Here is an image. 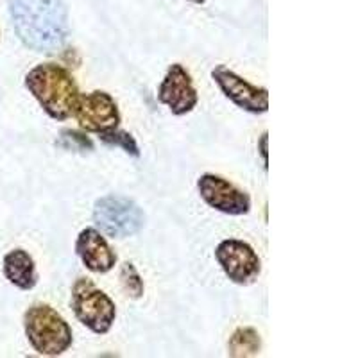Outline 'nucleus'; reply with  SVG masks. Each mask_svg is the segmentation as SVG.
I'll return each instance as SVG.
<instances>
[{
  "label": "nucleus",
  "mask_w": 358,
  "mask_h": 358,
  "mask_svg": "<svg viewBox=\"0 0 358 358\" xmlns=\"http://www.w3.org/2000/svg\"><path fill=\"white\" fill-rule=\"evenodd\" d=\"M24 330L29 344L38 355L59 357L73 342L72 328L50 305L29 306L24 313Z\"/></svg>",
  "instance_id": "obj_3"
},
{
  "label": "nucleus",
  "mask_w": 358,
  "mask_h": 358,
  "mask_svg": "<svg viewBox=\"0 0 358 358\" xmlns=\"http://www.w3.org/2000/svg\"><path fill=\"white\" fill-rule=\"evenodd\" d=\"M101 140L108 145H115V147H122L124 151L127 155L134 156V158H140V149L136 140L133 138V134L126 133V131H108V133H101Z\"/></svg>",
  "instance_id": "obj_15"
},
{
  "label": "nucleus",
  "mask_w": 358,
  "mask_h": 358,
  "mask_svg": "<svg viewBox=\"0 0 358 358\" xmlns=\"http://www.w3.org/2000/svg\"><path fill=\"white\" fill-rule=\"evenodd\" d=\"M25 88L40 102L50 118L63 122L70 118L79 99V88L72 73L56 63H41L25 76Z\"/></svg>",
  "instance_id": "obj_2"
},
{
  "label": "nucleus",
  "mask_w": 358,
  "mask_h": 358,
  "mask_svg": "<svg viewBox=\"0 0 358 358\" xmlns=\"http://www.w3.org/2000/svg\"><path fill=\"white\" fill-rule=\"evenodd\" d=\"M4 276L20 290H31L38 283L36 264L25 249H13L4 257Z\"/></svg>",
  "instance_id": "obj_12"
},
{
  "label": "nucleus",
  "mask_w": 358,
  "mask_h": 358,
  "mask_svg": "<svg viewBox=\"0 0 358 358\" xmlns=\"http://www.w3.org/2000/svg\"><path fill=\"white\" fill-rule=\"evenodd\" d=\"M18 40L40 54H54L70 34L69 9L63 0H8Z\"/></svg>",
  "instance_id": "obj_1"
},
{
  "label": "nucleus",
  "mask_w": 358,
  "mask_h": 358,
  "mask_svg": "<svg viewBox=\"0 0 358 358\" xmlns=\"http://www.w3.org/2000/svg\"><path fill=\"white\" fill-rule=\"evenodd\" d=\"M94 222L111 238H127L145 226V213L129 197L110 194L95 201Z\"/></svg>",
  "instance_id": "obj_5"
},
{
  "label": "nucleus",
  "mask_w": 358,
  "mask_h": 358,
  "mask_svg": "<svg viewBox=\"0 0 358 358\" xmlns=\"http://www.w3.org/2000/svg\"><path fill=\"white\" fill-rule=\"evenodd\" d=\"M188 2H194V4H204L206 0H188Z\"/></svg>",
  "instance_id": "obj_18"
},
{
  "label": "nucleus",
  "mask_w": 358,
  "mask_h": 358,
  "mask_svg": "<svg viewBox=\"0 0 358 358\" xmlns=\"http://www.w3.org/2000/svg\"><path fill=\"white\" fill-rule=\"evenodd\" d=\"M197 190L204 203L226 215H245L251 210V197L228 179L215 174H203L197 179Z\"/></svg>",
  "instance_id": "obj_9"
},
{
  "label": "nucleus",
  "mask_w": 358,
  "mask_h": 358,
  "mask_svg": "<svg viewBox=\"0 0 358 358\" xmlns=\"http://www.w3.org/2000/svg\"><path fill=\"white\" fill-rule=\"evenodd\" d=\"M213 81L219 85L220 92L224 97H228L229 101L238 106L241 110L248 111L252 115L267 113L268 110V92L267 88H258V86L251 85L241 78L238 73L229 70L228 66L219 65L212 70Z\"/></svg>",
  "instance_id": "obj_8"
},
{
  "label": "nucleus",
  "mask_w": 358,
  "mask_h": 358,
  "mask_svg": "<svg viewBox=\"0 0 358 358\" xmlns=\"http://www.w3.org/2000/svg\"><path fill=\"white\" fill-rule=\"evenodd\" d=\"M76 252L83 265L95 274H106L117 265V252L99 229L85 228L76 241Z\"/></svg>",
  "instance_id": "obj_11"
},
{
  "label": "nucleus",
  "mask_w": 358,
  "mask_h": 358,
  "mask_svg": "<svg viewBox=\"0 0 358 358\" xmlns=\"http://www.w3.org/2000/svg\"><path fill=\"white\" fill-rule=\"evenodd\" d=\"M262 350V338L255 328H238L229 337L228 353L229 357H255Z\"/></svg>",
  "instance_id": "obj_13"
},
{
  "label": "nucleus",
  "mask_w": 358,
  "mask_h": 358,
  "mask_svg": "<svg viewBox=\"0 0 358 358\" xmlns=\"http://www.w3.org/2000/svg\"><path fill=\"white\" fill-rule=\"evenodd\" d=\"M215 260L224 274L236 285H251L262 273V262L257 251L244 241L226 238L215 249Z\"/></svg>",
  "instance_id": "obj_6"
},
{
  "label": "nucleus",
  "mask_w": 358,
  "mask_h": 358,
  "mask_svg": "<svg viewBox=\"0 0 358 358\" xmlns=\"http://www.w3.org/2000/svg\"><path fill=\"white\" fill-rule=\"evenodd\" d=\"M63 140H69L70 142V145H66V149H70V147H76V149H81V151H85V149L92 151L94 149V143L90 142L86 136H83L81 133H78V131H63Z\"/></svg>",
  "instance_id": "obj_16"
},
{
  "label": "nucleus",
  "mask_w": 358,
  "mask_h": 358,
  "mask_svg": "<svg viewBox=\"0 0 358 358\" xmlns=\"http://www.w3.org/2000/svg\"><path fill=\"white\" fill-rule=\"evenodd\" d=\"M120 283H122L126 296L131 297V299H140L143 296L145 285H143L142 276H140L138 271L134 268L131 262H124L122 267H120Z\"/></svg>",
  "instance_id": "obj_14"
},
{
  "label": "nucleus",
  "mask_w": 358,
  "mask_h": 358,
  "mask_svg": "<svg viewBox=\"0 0 358 358\" xmlns=\"http://www.w3.org/2000/svg\"><path fill=\"white\" fill-rule=\"evenodd\" d=\"M267 136H268V134L264 133V134H262V138H260V152H262V158H264L265 169H267V163H268V159H267Z\"/></svg>",
  "instance_id": "obj_17"
},
{
  "label": "nucleus",
  "mask_w": 358,
  "mask_h": 358,
  "mask_svg": "<svg viewBox=\"0 0 358 358\" xmlns=\"http://www.w3.org/2000/svg\"><path fill=\"white\" fill-rule=\"evenodd\" d=\"M158 101L165 104L176 117H183L197 106L199 95L194 86V79L183 65L174 63L169 66L158 88Z\"/></svg>",
  "instance_id": "obj_10"
},
{
  "label": "nucleus",
  "mask_w": 358,
  "mask_h": 358,
  "mask_svg": "<svg viewBox=\"0 0 358 358\" xmlns=\"http://www.w3.org/2000/svg\"><path fill=\"white\" fill-rule=\"evenodd\" d=\"M73 115L81 129L88 133H108L120 126V111L117 102L106 92L95 90L92 94L79 95Z\"/></svg>",
  "instance_id": "obj_7"
},
{
  "label": "nucleus",
  "mask_w": 358,
  "mask_h": 358,
  "mask_svg": "<svg viewBox=\"0 0 358 358\" xmlns=\"http://www.w3.org/2000/svg\"><path fill=\"white\" fill-rule=\"evenodd\" d=\"M73 313L83 326L97 335H106L117 319V306L104 290L97 289L88 278H79L70 297Z\"/></svg>",
  "instance_id": "obj_4"
}]
</instances>
